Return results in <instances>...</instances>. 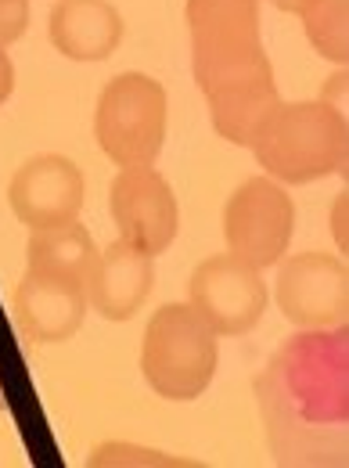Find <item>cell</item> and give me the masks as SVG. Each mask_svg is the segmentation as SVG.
<instances>
[{"label":"cell","instance_id":"obj_1","mask_svg":"<svg viewBox=\"0 0 349 468\" xmlns=\"http://www.w3.org/2000/svg\"><path fill=\"white\" fill-rule=\"evenodd\" d=\"M346 112L328 101H281L256 137L249 152L263 166V174L289 184H313L339 174L346 166Z\"/></svg>","mask_w":349,"mask_h":468},{"label":"cell","instance_id":"obj_2","mask_svg":"<svg viewBox=\"0 0 349 468\" xmlns=\"http://www.w3.org/2000/svg\"><path fill=\"white\" fill-rule=\"evenodd\" d=\"M220 364V335L191 303H166L148 317L141 339V375L170 404L198 400Z\"/></svg>","mask_w":349,"mask_h":468},{"label":"cell","instance_id":"obj_3","mask_svg":"<svg viewBox=\"0 0 349 468\" xmlns=\"http://www.w3.org/2000/svg\"><path fill=\"white\" fill-rule=\"evenodd\" d=\"M170 98L148 72H119L101 87L94 109L98 148L116 166H155L166 144Z\"/></svg>","mask_w":349,"mask_h":468},{"label":"cell","instance_id":"obj_4","mask_svg":"<svg viewBox=\"0 0 349 468\" xmlns=\"http://www.w3.org/2000/svg\"><path fill=\"white\" fill-rule=\"evenodd\" d=\"M198 90L206 94L213 130L238 148H249L263 119L281 105V90L274 80V65L267 51H252L245 58L220 61L195 76Z\"/></svg>","mask_w":349,"mask_h":468},{"label":"cell","instance_id":"obj_5","mask_svg":"<svg viewBox=\"0 0 349 468\" xmlns=\"http://www.w3.org/2000/svg\"><path fill=\"white\" fill-rule=\"evenodd\" d=\"M291 234H295V202L281 180L263 174L249 176L245 184L234 187L224 206L227 252L267 271L281 263L291 245Z\"/></svg>","mask_w":349,"mask_h":468},{"label":"cell","instance_id":"obj_6","mask_svg":"<svg viewBox=\"0 0 349 468\" xmlns=\"http://www.w3.org/2000/svg\"><path fill=\"white\" fill-rule=\"evenodd\" d=\"M187 303L206 317V324L220 339H238L263 321L270 292L259 267L245 263L234 252H220L191 271Z\"/></svg>","mask_w":349,"mask_h":468},{"label":"cell","instance_id":"obj_7","mask_svg":"<svg viewBox=\"0 0 349 468\" xmlns=\"http://www.w3.org/2000/svg\"><path fill=\"white\" fill-rule=\"evenodd\" d=\"M109 209L119 238L137 252L163 256L180 231V206L170 180L155 166H119L109 187Z\"/></svg>","mask_w":349,"mask_h":468},{"label":"cell","instance_id":"obj_8","mask_svg":"<svg viewBox=\"0 0 349 468\" xmlns=\"http://www.w3.org/2000/svg\"><path fill=\"white\" fill-rule=\"evenodd\" d=\"M274 299L281 314L299 328H328L346 321L349 310V274L346 263L332 252H295L281 256Z\"/></svg>","mask_w":349,"mask_h":468},{"label":"cell","instance_id":"obj_9","mask_svg":"<svg viewBox=\"0 0 349 468\" xmlns=\"http://www.w3.org/2000/svg\"><path fill=\"white\" fill-rule=\"evenodd\" d=\"M7 206L29 231L79 220L87 206V176L69 155H33L11 176Z\"/></svg>","mask_w":349,"mask_h":468},{"label":"cell","instance_id":"obj_10","mask_svg":"<svg viewBox=\"0 0 349 468\" xmlns=\"http://www.w3.org/2000/svg\"><path fill=\"white\" fill-rule=\"evenodd\" d=\"M191 37V72H206L220 61L263 51L259 0H187L184 4Z\"/></svg>","mask_w":349,"mask_h":468},{"label":"cell","instance_id":"obj_11","mask_svg":"<svg viewBox=\"0 0 349 468\" xmlns=\"http://www.w3.org/2000/svg\"><path fill=\"white\" fill-rule=\"evenodd\" d=\"M87 310H90L87 289L55 274L26 271V278L15 289V317L33 343H48V346L69 343L83 328Z\"/></svg>","mask_w":349,"mask_h":468},{"label":"cell","instance_id":"obj_12","mask_svg":"<svg viewBox=\"0 0 349 468\" xmlns=\"http://www.w3.org/2000/svg\"><path fill=\"white\" fill-rule=\"evenodd\" d=\"M155 289V256L137 252L122 238L101 249L94 278L87 285L90 310H98L105 321H130Z\"/></svg>","mask_w":349,"mask_h":468},{"label":"cell","instance_id":"obj_13","mask_svg":"<svg viewBox=\"0 0 349 468\" xmlns=\"http://www.w3.org/2000/svg\"><path fill=\"white\" fill-rule=\"evenodd\" d=\"M122 15L112 0H58L48 18V37L61 58L105 61L122 44Z\"/></svg>","mask_w":349,"mask_h":468},{"label":"cell","instance_id":"obj_14","mask_svg":"<svg viewBox=\"0 0 349 468\" xmlns=\"http://www.w3.org/2000/svg\"><path fill=\"white\" fill-rule=\"evenodd\" d=\"M98 256H101V249H98L94 234L87 231L79 220H69V224H58V228H40V231L29 234V245H26L29 271L55 274V278L76 282L83 289L94 278Z\"/></svg>","mask_w":349,"mask_h":468},{"label":"cell","instance_id":"obj_15","mask_svg":"<svg viewBox=\"0 0 349 468\" xmlns=\"http://www.w3.org/2000/svg\"><path fill=\"white\" fill-rule=\"evenodd\" d=\"M302 33L321 58L346 65L349 61V0H313L299 11Z\"/></svg>","mask_w":349,"mask_h":468},{"label":"cell","instance_id":"obj_16","mask_svg":"<svg viewBox=\"0 0 349 468\" xmlns=\"http://www.w3.org/2000/svg\"><path fill=\"white\" fill-rule=\"evenodd\" d=\"M29 29V0H0V48L15 44Z\"/></svg>","mask_w":349,"mask_h":468},{"label":"cell","instance_id":"obj_17","mask_svg":"<svg viewBox=\"0 0 349 468\" xmlns=\"http://www.w3.org/2000/svg\"><path fill=\"white\" fill-rule=\"evenodd\" d=\"M11 90H15V65L7 58V51L0 48V105L11 98Z\"/></svg>","mask_w":349,"mask_h":468},{"label":"cell","instance_id":"obj_18","mask_svg":"<svg viewBox=\"0 0 349 468\" xmlns=\"http://www.w3.org/2000/svg\"><path fill=\"white\" fill-rule=\"evenodd\" d=\"M343 224H346V195L335 202V241H339V249L346 252V228H343Z\"/></svg>","mask_w":349,"mask_h":468},{"label":"cell","instance_id":"obj_19","mask_svg":"<svg viewBox=\"0 0 349 468\" xmlns=\"http://www.w3.org/2000/svg\"><path fill=\"white\" fill-rule=\"evenodd\" d=\"M278 11H289V15H299V11H306L313 0H270Z\"/></svg>","mask_w":349,"mask_h":468},{"label":"cell","instance_id":"obj_20","mask_svg":"<svg viewBox=\"0 0 349 468\" xmlns=\"http://www.w3.org/2000/svg\"><path fill=\"white\" fill-rule=\"evenodd\" d=\"M7 410V397H4V386H0V414Z\"/></svg>","mask_w":349,"mask_h":468}]
</instances>
